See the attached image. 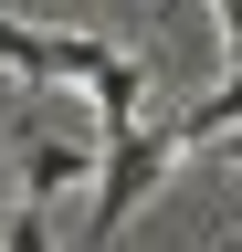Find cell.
I'll use <instances>...</instances> for the list:
<instances>
[{"mask_svg": "<svg viewBox=\"0 0 242 252\" xmlns=\"http://www.w3.org/2000/svg\"><path fill=\"white\" fill-rule=\"evenodd\" d=\"M179 158V126H127V137H105L95 158V220H84V242H105L116 220H127L147 189H158V168Z\"/></svg>", "mask_w": 242, "mask_h": 252, "instance_id": "obj_1", "label": "cell"}, {"mask_svg": "<svg viewBox=\"0 0 242 252\" xmlns=\"http://www.w3.org/2000/svg\"><path fill=\"white\" fill-rule=\"evenodd\" d=\"M95 116H105V137L147 126V74H137L127 53H105V74H95Z\"/></svg>", "mask_w": 242, "mask_h": 252, "instance_id": "obj_2", "label": "cell"}, {"mask_svg": "<svg viewBox=\"0 0 242 252\" xmlns=\"http://www.w3.org/2000/svg\"><path fill=\"white\" fill-rule=\"evenodd\" d=\"M21 168H32V189H74V179H95V158L64 147V137H32V147H21Z\"/></svg>", "mask_w": 242, "mask_h": 252, "instance_id": "obj_3", "label": "cell"}, {"mask_svg": "<svg viewBox=\"0 0 242 252\" xmlns=\"http://www.w3.org/2000/svg\"><path fill=\"white\" fill-rule=\"evenodd\" d=\"M232 126H242V74H221V94H210V105L179 116V147H210V137H232Z\"/></svg>", "mask_w": 242, "mask_h": 252, "instance_id": "obj_4", "label": "cell"}, {"mask_svg": "<svg viewBox=\"0 0 242 252\" xmlns=\"http://www.w3.org/2000/svg\"><path fill=\"white\" fill-rule=\"evenodd\" d=\"M0 252H53V231H42V210H11V220H0Z\"/></svg>", "mask_w": 242, "mask_h": 252, "instance_id": "obj_5", "label": "cell"}, {"mask_svg": "<svg viewBox=\"0 0 242 252\" xmlns=\"http://www.w3.org/2000/svg\"><path fill=\"white\" fill-rule=\"evenodd\" d=\"M210 21H221V63L242 74V0H210Z\"/></svg>", "mask_w": 242, "mask_h": 252, "instance_id": "obj_6", "label": "cell"}]
</instances>
